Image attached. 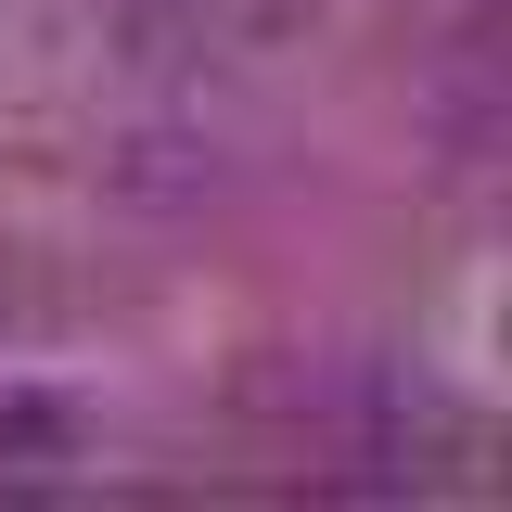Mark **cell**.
<instances>
[{
    "label": "cell",
    "mask_w": 512,
    "mask_h": 512,
    "mask_svg": "<svg viewBox=\"0 0 512 512\" xmlns=\"http://www.w3.org/2000/svg\"><path fill=\"white\" fill-rule=\"evenodd\" d=\"M436 128L461 141V154L512 167V13H500V26H474V39L436 64Z\"/></svg>",
    "instance_id": "cell-1"
},
{
    "label": "cell",
    "mask_w": 512,
    "mask_h": 512,
    "mask_svg": "<svg viewBox=\"0 0 512 512\" xmlns=\"http://www.w3.org/2000/svg\"><path fill=\"white\" fill-rule=\"evenodd\" d=\"M0 320H13V269H0Z\"/></svg>",
    "instance_id": "cell-2"
}]
</instances>
